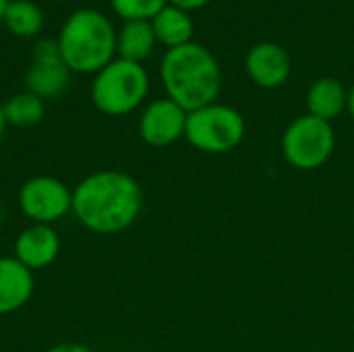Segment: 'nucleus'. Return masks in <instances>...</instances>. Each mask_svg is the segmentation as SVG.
<instances>
[{"label": "nucleus", "instance_id": "obj_1", "mask_svg": "<svg viewBox=\"0 0 354 352\" xmlns=\"http://www.w3.org/2000/svg\"><path fill=\"white\" fill-rule=\"evenodd\" d=\"M143 210V189L122 170H97L73 189V216L95 234H118L131 228Z\"/></svg>", "mask_w": 354, "mask_h": 352}, {"label": "nucleus", "instance_id": "obj_2", "mask_svg": "<svg viewBox=\"0 0 354 352\" xmlns=\"http://www.w3.org/2000/svg\"><path fill=\"white\" fill-rule=\"evenodd\" d=\"M160 77L166 98L187 112L216 104L222 91V68L216 56L195 41L168 50L160 66Z\"/></svg>", "mask_w": 354, "mask_h": 352}, {"label": "nucleus", "instance_id": "obj_3", "mask_svg": "<svg viewBox=\"0 0 354 352\" xmlns=\"http://www.w3.org/2000/svg\"><path fill=\"white\" fill-rule=\"evenodd\" d=\"M56 41L71 73L95 75L110 64L116 54L114 25L95 8H81L68 15Z\"/></svg>", "mask_w": 354, "mask_h": 352}, {"label": "nucleus", "instance_id": "obj_4", "mask_svg": "<svg viewBox=\"0 0 354 352\" xmlns=\"http://www.w3.org/2000/svg\"><path fill=\"white\" fill-rule=\"evenodd\" d=\"M149 93V75L139 62L114 58L91 83V102L106 116H124L137 110Z\"/></svg>", "mask_w": 354, "mask_h": 352}, {"label": "nucleus", "instance_id": "obj_5", "mask_svg": "<svg viewBox=\"0 0 354 352\" xmlns=\"http://www.w3.org/2000/svg\"><path fill=\"white\" fill-rule=\"evenodd\" d=\"M247 133L243 114L226 104H209L187 116L185 139L199 151L220 156L236 149Z\"/></svg>", "mask_w": 354, "mask_h": 352}, {"label": "nucleus", "instance_id": "obj_6", "mask_svg": "<svg viewBox=\"0 0 354 352\" xmlns=\"http://www.w3.org/2000/svg\"><path fill=\"white\" fill-rule=\"evenodd\" d=\"M336 149L332 122L303 114L295 118L282 135V156L297 170L322 168Z\"/></svg>", "mask_w": 354, "mask_h": 352}, {"label": "nucleus", "instance_id": "obj_7", "mask_svg": "<svg viewBox=\"0 0 354 352\" xmlns=\"http://www.w3.org/2000/svg\"><path fill=\"white\" fill-rule=\"evenodd\" d=\"M19 207L31 224L52 226L73 212V189L56 176H33L19 189Z\"/></svg>", "mask_w": 354, "mask_h": 352}, {"label": "nucleus", "instance_id": "obj_8", "mask_svg": "<svg viewBox=\"0 0 354 352\" xmlns=\"http://www.w3.org/2000/svg\"><path fill=\"white\" fill-rule=\"evenodd\" d=\"M71 83V71L64 64L56 39H39L31 50V66L25 73L27 91L37 98L56 100Z\"/></svg>", "mask_w": 354, "mask_h": 352}, {"label": "nucleus", "instance_id": "obj_9", "mask_svg": "<svg viewBox=\"0 0 354 352\" xmlns=\"http://www.w3.org/2000/svg\"><path fill=\"white\" fill-rule=\"evenodd\" d=\"M189 112L170 98L147 104L139 116V137L151 147H168L185 137Z\"/></svg>", "mask_w": 354, "mask_h": 352}, {"label": "nucleus", "instance_id": "obj_10", "mask_svg": "<svg viewBox=\"0 0 354 352\" xmlns=\"http://www.w3.org/2000/svg\"><path fill=\"white\" fill-rule=\"evenodd\" d=\"M245 71L249 79L261 89H276L288 81L292 60L288 50L280 44L261 41L249 50L245 58Z\"/></svg>", "mask_w": 354, "mask_h": 352}, {"label": "nucleus", "instance_id": "obj_11", "mask_svg": "<svg viewBox=\"0 0 354 352\" xmlns=\"http://www.w3.org/2000/svg\"><path fill=\"white\" fill-rule=\"evenodd\" d=\"M60 253V237L50 224H29L15 239V259L27 270L39 272L50 268Z\"/></svg>", "mask_w": 354, "mask_h": 352}, {"label": "nucleus", "instance_id": "obj_12", "mask_svg": "<svg viewBox=\"0 0 354 352\" xmlns=\"http://www.w3.org/2000/svg\"><path fill=\"white\" fill-rule=\"evenodd\" d=\"M35 280L15 257H0V315H10L25 307L33 297Z\"/></svg>", "mask_w": 354, "mask_h": 352}, {"label": "nucleus", "instance_id": "obj_13", "mask_svg": "<svg viewBox=\"0 0 354 352\" xmlns=\"http://www.w3.org/2000/svg\"><path fill=\"white\" fill-rule=\"evenodd\" d=\"M348 104V91L338 79L324 77L317 79L307 91V114L332 122L338 118Z\"/></svg>", "mask_w": 354, "mask_h": 352}, {"label": "nucleus", "instance_id": "obj_14", "mask_svg": "<svg viewBox=\"0 0 354 352\" xmlns=\"http://www.w3.org/2000/svg\"><path fill=\"white\" fill-rule=\"evenodd\" d=\"M151 27L156 31V39L164 44L168 50L185 46L193 41V19L187 10L166 4L153 19Z\"/></svg>", "mask_w": 354, "mask_h": 352}, {"label": "nucleus", "instance_id": "obj_15", "mask_svg": "<svg viewBox=\"0 0 354 352\" xmlns=\"http://www.w3.org/2000/svg\"><path fill=\"white\" fill-rule=\"evenodd\" d=\"M156 31L151 21H127L116 33V52L118 58L131 62H143L156 48Z\"/></svg>", "mask_w": 354, "mask_h": 352}, {"label": "nucleus", "instance_id": "obj_16", "mask_svg": "<svg viewBox=\"0 0 354 352\" xmlns=\"http://www.w3.org/2000/svg\"><path fill=\"white\" fill-rule=\"evenodd\" d=\"M2 108H4L6 124L17 127V129H31L39 124L46 114V102L27 89L8 98L2 104Z\"/></svg>", "mask_w": 354, "mask_h": 352}, {"label": "nucleus", "instance_id": "obj_17", "mask_svg": "<svg viewBox=\"0 0 354 352\" xmlns=\"http://www.w3.org/2000/svg\"><path fill=\"white\" fill-rule=\"evenodd\" d=\"M2 23L17 37H33L44 29V12L31 0H10Z\"/></svg>", "mask_w": 354, "mask_h": 352}, {"label": "nucleus", "instance_id": "obj_18", "mask_svg": "<svg viewBox=\"0 0 354 352\" xmlns=\"http://www.w3.org/2000/svg\"><path fill=\"white\" fill-rule=\"evenodd\" d=\"M110 4L124 21H151L168 0H110Z\"/></svg>", "mask_w": 354, "mask_h": 352}, {"label": "nucleus", "instance_id": "obj_19", "mask_svg": "<svg viewBox=\"0 0 354 352\" xmlns=\"http://www.w3.org/2000/svg\"><path fill=\"white\" fill-rule=\"evenodd\" d=\"M46 352H93L89 346L85 344H79V342H60V344H54L50 346Z\"/></svg>", "mask_w": 354, "mask_h": 352}, {"label": "nucleus", "instance_id": "obj_20", "mask_svg": "<svg viewBox=\"0 0 354 352\" xmlns=\"http://www.w3.org/2000/svg\"><path fill=\"white\" fill-rule=\"evenodd\" d=\"M212 0H168V4L176 6V8H183V10H197L205 4H209Z\"/></svg>", "mask_w": 354, "mask_h": 352}, {"label": "nucleus", "instance_id": "obj_21", "mask_svg": "<svg viewBox=\"0 0 354 352\" xmlns=\"http://www.w3.org/2000/svg\"><path fill=\"white\" fill-rule=\"evenodd\" d=\"M346 110L351 112V116L354 118V85L348 89V104H346Z\"/></svg>", "mask_w": 354, "mask_h": 352}, {"label": "nucleus", "instance_id": "obj_22", "mask_svg": "<svg viewBox=\"0 0 354 352\" xmlns=\"http://www.w3.org/2000/svg\"><path fill=\"white\" fill-rule=\"evenodd\" d=\"M6 118H4V108H2V104H0V139H2V135H4V131H6Z\"/></svg>", "mask_w": 354, "mask_h": 352}, {"label": "nucleus", "instance_id": "obj_23", "mask_svg": "<svg viewBox=\"0 0 354 352\" xmlns=\"http://www.w3.org/2000/svg\"><path fill=\"white\" fill-rule=\"evenodd\" d=\"M8 4H10V0H0V23L4 21V15H6Z\"/></svg>", "mask_w": 354, "mask_h": 352}, {"label": "nucleus", "instance_id": "obj_24", "mask_svg": "<svg viewBox=\"0 0 354 352\" xmlns=\"http://www.w3.org/2000/svg\"><path fill=\"white\" fill-rule=\"evenodd\" d=\"M2 220H4V210H2V205H0V224H2Z\"/></svg>", "mask_w": 354, "mask_h": 352}]
</instances>
